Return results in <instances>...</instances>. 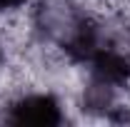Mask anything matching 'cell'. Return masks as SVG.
Masks as SVG:
<instances>
[{
    "instance_id": "obj_1",
    "label": "cell",
    "mask_w": 130,
    "mask_h": 127,
    "mask_svg": "<svg viewBox=\"0 0 130 127\" xmlns=\"http://www.w3.org/2000/svg\"><path fill=\"white\" fill-rule=\"evenodd\" d=\"M10 122L18 125H60L63 112L53 95H25L10 105Z\"/></svg>"
},
{
    "instance_id": "obj_2",
    "label": "cell",
    "mask_w": 130,
    "mask_h": 127,
    "mask_svg": "<svg viewBox=\"0 0 130 127\" xmlns=\"http://www.w3.org/2000/svg\"><path fill=\"white\" fill-rule=\"evenodd\" d=\"M23 3L28 0H0V10H13V8H20Z\"/></svg>"
}]
</instances>
